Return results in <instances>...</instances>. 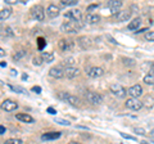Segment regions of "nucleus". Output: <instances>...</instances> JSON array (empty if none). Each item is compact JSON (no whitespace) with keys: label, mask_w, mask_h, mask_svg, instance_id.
<instances>
[{"label":"nucleus","mask_w":154,"mask_h":144,"mask_svg":"<svg viewBox=\"0 0 154 144\" xmlns=\"http://www.w3.org/2000/svg\"><path fill=\"white\" fill-rule=\"evenodd\" d=\"M58 97H59L63 102L66 103H68L71 105H73V107H77V105L80 104V99L75 97V95H72V94H68V93H59L58 94Z\"/></svg>","instance_id":"f257e3e1"},{"label":"nucleus","mask_w":154,"mask_h":144,"mask_svg":"<svg viewBox=\"0 0 154 144\" xmlns=\"http://www.w3.org/2000/svg\"><path fill=\"white\" fill-rule=\"evenodd\" d=\"M110 93L114 94L116 97H118V98H125L126 94H127V90L125 89L122 85L113 84V85H110Z\"/></svg>","instance_id":"f03ea898"},{"label":"nucleus","mask_w":154,"mask_h":144,"mask_svg":"<svg viewBox=\"0 0 154 144\" xmlns=\"http://www.w3.org/2000/svg\"><path fill=\"white\" fill-rule=\"evenodd\" d=\"M81 27V22H64L60 26V30L63 32H76V30Z\"/></svg>","instance_id":"7ed1b4c3"},{"label":"nucleus","mask_w":154,"mask_h":144,"mask_svg":"<svg viewBox=\"0 0 154 144\" xmlns=\"http://www.w3.org/2000/svg\"><path fill=\"white\" fill-rule=\"evenodd\" d=\"M86 99L91 104H102L103 103V97L95 92H89L86 94Z\"/></svg>","instance_id":"20e7f679"},{"label":"nucleus","mask_w":154,"mask_h":144,"mask_svg":"<svg viewBox=\"0 0 154 144\" xmlns=\"http://www.w3.org/2000/svg\"><path fill=\"white\" fill-rule=\"evenodd\" d=\"M64 17L67 20H71L72 22H81V18H82V13H81L79 9H72L68 13L64 14Z\"/></svg>","instance_id":"39448f33"},{"label":"nucleus","mask_w":154,"mask_h":144,"mask_svg":"<svg viewBox=\"0 0 154 144\" xmlns=\"http://www.w3.org/2000/svg\"><path fill=\"white\" fill-rule=\"evenodd\" d=\"M32 17L35 18L36 21H44L45 18V11L44 8H42L41 5H35L32 8Z\"/></svg>","instance_id":"423d86ee"},{"label":"nucleus","mask_w":154,"mask_h":144,"mask_svg":"<svg viewBox=\"0 0 154 144\" xmlns=\"http://www.w3.org/2000/svg\"><path fill=\"white\" fill-rule=\"evenodd\" d=\"M126 107L128 109H132V111H139V109H141V107H143V102H140V100L136 98H130L126 102Z\"/></svg>","instance_id":"0eeeda50"},{"label":"nucleus","mask_w":154,"mask_h":144,"mask_svg":"<svg viewBox=\"0 0 154 144\" xmlns=\"http://www.w3.org/2000/svg\"><path fill=\"white\" fill-rule=\"evenodd\" d=\"M2 108L7 112H13L18 108V104H17V102H14V100H12V99H5L2 103Z\"/></svg>","instance_id":"6e6552de"},{"label":"nucleus","mask_w":154,"mask_h":144,"mask_svg":"<svg viewBox=\"0 0 154 144\" xmlns=\"http://www.w3.org/2000/svg\"><path fill=\"white\" fill-rule=\"evenodd\" d=\"M49 75L54 79H62L64 76V70L62 68V66H54L49 70Z\"/></svg>","instance_id":"1a4fd4ad"},{"label":"nucleus","mask_w":154,"mask_h":144,"mask_svg":"<svg viewBox=\"0 0 154 144\" xmlns=\"http://www.w3.org/2000/svg\"><path fill=\"white\" fill-rule=\"evenodd\" d=\"M108 8L110 9L112 14H118L119 9L122 8V2H119V0H110V2H108Z\"/></svg>","instance_id":"9d476101"},{"label":"nucleus","mask_w":154,"mask_h":144,"mask_svg":"<svg viewBox=\"0 0 154 144\" xmlns=\"http://www.w3.org/2000/svg\"><path fill=\"white\" fill-rule=\"evenodd\" d=\"M128 95L131 98H136V99H139V97L143 94V88H141V85H134V86H131V88L128 89Z\"/></svg>","instance_id":"9b49d317"},{"label":"nucleus","mask_w":154,"mask_h":144,"mask_svg":"<svg viewBox=\"0 0 154 144\" xmlns=\"http://www.w3.org/2000/svg\"><path fill=\"white\" fill-rule=\"evenodd\" d=\"M88 75H89V77H91V79L100 77V76L104 75V70L102 68V67H91V68L88 71Z\"/></svg>","instance_id":"f8f14e48"},{"label":"nucleus","mask_w":154,"mask_h":144,"mask_svg":"<svg viewBox=\"0 0 154 144\" xmlns=\"http://www.w3.org/2000/svg\"><path fill=\"white\" fill-rule=\"evenodd\" d=\"M62 135V133L59 131H51V133H45L41 135V140L42 142H48V140H55V139H59Z\"/></svg>","instance_id":"ddd939ff"},{"label":"nucleus","mask_w":154,"mask_h":144,"mask_svg":"<svg viewBox=\"0 0 154 144\" xmlns=\"http://www.w3.org/2000/svg\"><path fill=\"white\" fill-rule=\"evenodd\" d=\"M79 74H80V71L76 67H67L64 70V76L67 79H75L79 76Z\"/></svg>","instance_id":"4468645a"},{"label":"nucleus","mask_w":154,"mask_h":144,"mask_svg":"<svg viewBox=\"0 0 154 144\" xmlns=\"http://www.w3.org/2000/svg\"><path fill=\"white\" fill-rule=\"evenodd\" d=\"M59 12H60V9L58 8L55 4H50V5L48 7V9H46V14L50 18H57L58 16H59Z\"/></svg>","instance_id":"2eb2a0df"},{"label":"nucleus","mask_w":154,"mask_h":144,"mask_svg":"<svg viewBox=\"0 0 154 144\" xmlns=\"http://www.w3.org/2000/svg\"><path fill=\"white\" fill-rule=\"evenodd\" d=\"M79 42H80L81 48H84V49H89V48H91V45H93V40H91L90 37H88V36L80 37Z\"/></svg>","instance_id":"dca6fc26"},{"label":"nucleus","mask_w":154,"mask_h":144,"mask_svg":"<svg viewBox=\"0 0 154 144\" xmlns=\"http://www.w3.org/2000/svg\"><path fill=\"white\" fill-rule=\"evenodd\" d=\"M58 46H59V49L60 50H63V52H67V50H71L72 49V46H73V42L72 41H67L64 39H62L59 41V44H58Z\"/></svg>","instance_id":"f3484780"},{"label":"nucleus","mask_w":154,"mask_h":144,"mask_svg":"<svg viewBox=\"0 0 154 144\" xmlns=\"http://www.w3.org/2000/svg\"><path fill=\"white\" fill-rule=\"evenodd\" d=\"M130 17H131V12H130V11H119V13L117 14L118 21H121V22L128 21Z\"/></svg>","instance_id":"a211bd4d"},{"label":"nucleus","mask_w":154,"mask_h":144,"mask_svg":"<svg viewBox=\"0 0 154 144\" xmlns=\"http://www.w3.org/2000/svg\"><path fill=\"white\" fill-rule=\"evenodd\" d=\"M16 118L19 120V121H22V122H33V118L27 113H17Z\"/></svg>","instance_id":"6ab92c4d"},{"label":"nucleus","mask_w":154,"mask_h":144,"mask_svg":"<svg viewBox=\"0 0 154 144\" xmlns=\"http://www.w3.org/2000/svg\"><path fill=\"white\" fill-rule=\"evenodd\" d=\"M140 25H141L140 18H135V20H132L131 22L128 23V30H131V31L139 30V27H140Z\"/></svg>","instance_id":"aec40b11"},{"label":"nucleus","mask_w":154,"mask_h":144,"mask_svg":"<svg viewBox=\"0 0 154 144\" xmlns=\"http://www.w3.org/2000/svg\"><path fill=\"white\" fill-rule=\"evenodd\" d=\"M12 14V9L11 8H5V9H2L0 11V21H5L11 17Z\"/></svg>","instance_id":"412c9836"},{"label":"nucleus","mask_w":154,"mask_h":144,"mask_svg":"<svg viewBox=\"0 0 154 144\" xmlns=\"http://www.w3.org/2000/svg\"><path fill=\"white\" fill-rule=\"evenodd\" d=\"M100 21V17L98 14H88V17H86V22L88 23H91V25H95V23H98Z\"/></svg>","instance_id":"4be33fe9"},{"label":"nucleus","mask_w":154,"mask_h":144,"mask_svg":"<svg viewBox=\"0 0 154 144\" xmlns=\"http://www.w3.org/2000/svg\"><path fill=\"white\" fill-rule=\"evenodd\" d=\"M144 83L148 85H154V72H149L144 76Z\"/></svg>","instance_id":"5701e85b"},{"label":"nucleus","mask_w":154,"mask_h":144,"mask_svg":"<svg viewBox=\"0 0 154 144\" xmlns=\"http://www.w3.org/2000/svg\"><path fill=\"white\" fill-rule=\"evenodd\" d=\"M42 59H44V62H46V63H50V62L54 61V54L53 53H42Z\"/></svg>","instance_id":"b1692460"},{"label":"nucleus","mask_w":154,"mask_h":144,"mask_svg":"<svg viewBox=\"0 0 154 144\" xmlns=\"http://www.w3.org/2000/svg\"><path fill=\"white\" fill-rule=\"evenodd\" d=\"M9 88H11L13 92H16V93H19V94H25L26 93V90L21 88V86H13V85H9Z\"/></svg>","instance_id":"393cba45"},{"label":"nucleus","mask_w":154,"mask_h":144,"mask_svg":"<svg viewBox=\"0 0 154 144\" xmlns=\"http://www.w3.org/2000/svg\"><path fill=\"white\" fill-rule=\"evenodd\" d=\"M60 3H62V5L71 7V5H76L79 2H77V0H60Z\"/></svg>","instance_id":"a878e982"},{"label":"nucleus","mask_w":154,"mask_h":144,"mask_svg":"<svg viewBox=\"0 0 154 144\" xmlns=\"http://www.w3.org/2000/svg\"><path fill=\"white\" fill-rule=\"evenodd\" d=\"M4 144H22V140L18 138H12V139H8V140H5V143Z\"/></svg>","instance_id":"bb28decb"},{"label":"nucleus","mask_w":154,"mask_h":144,"mask_svg":"<svg viewBox=\"0 0 154 144\" xmlns=\"http://www.w3.org/2000/svg\"><path fill=\"white\" fill-rule=\"evenodd\" d=\"M32 62H33V64L35 66H40V64L44 63V59H42V57H35Z\"/></svg>","instance_id":"cd10ccee"},{"label":"nucleus","mask_w":154,"mask_h":144,"mask_svg":"<svg viewBox=\"0 0 154 144\" xmlns=\"http://www.w3.org/2000/svg\"><path fill=\"white\" fill-rule=\"evenodd\" d=\"M145 39L148 41H153L154 42V31H149L145 33Z\"/></svg>","instance_id":"c85d7f7f"},{"label":"nucleus","mask_w":154,"mask_h":144,"mask_svg":"<svg viewBox=\"0 0 154 144\" xmlns=\"http://www.w3.org/2000/svg\"><path fill=\"white\" fill-rule=\"evenodd\" d=\"M134 133L137 134V135H145V130L143 127H135L134 129Z\"/></svg>","instance_id":"c756f323"},{"label":"nucleus","mask_w":154,"mask_h":144,"mask_svg":"<svg viewBox=\"0 0 154 144\" xmlns=\"http://www.w3.org/2000/svg\"><path fill=\"white\" fill-rule=\"evenodd\" d=\"M25 55H26V52H25V50H21V52H18V53H17V54H16V55H14V57H13V58H14V59H16V61H18V59H21V58H22V57H25Z\"/></svg>","instance_id":"7c9ffc66"},{"label":"nucleus","mask_w":154,"mask_h":144,"mask_svg":"<svg viewBox=\"0 0 154 144\" xmlns=\"http://www.w3.org/2000/svg\"><path fill=\"white\" fill-rule=\"evenodd\" d=\"M45 44H46L45 40L42 39V37H38V49L42 50V49H44V46H45Z\"/></svg>","instance_id":"2f4dec72"},{"label":"nucleus","mask_w":154,"mask_h":144,"mask_svg":"<svg viewBox=\"0 0 154 144\" xmlns=\"http://www.w3.org/2000/svg\"><path fill=\"white\" fill-rule=\"evenodd\" d=\"M54 121L57 124H60V125H69V122L67 120H63V118H54Z\"/></svg>","instance_id":"473e14b6"},{"label":"nucleus","mask_w":154,"mask_h":144,"mask_svg":"<svg viewBox=\"0 0 154 144\" xmlns=\"http://www.w3.org/2000/svg\"><path fill=\"white\" fill-rule=\"evenodd\" d=\"M46 111H48V112H49L50 114H57V111H55V109H54V108H53V107H49V108H48V109H46Z\"/></svg>","instance_id":"72a5a7b5"},{"label":"nucleus","mask_w":154,"mask_h":144,"mask_svg":"<svg viewBox=\"0 0 154 144\" xmlns=\"http://www.w3.org/2000/svg\"><path fill=\"white\" fill-rule=\"evenodd\" d=\"M119 135H122L123 138H126V139H131V140H135V138H134V136H130V135H127V134H125V133H121Z\"/></svg>","instance_id":"f704fd0d"},{"label":"nucleus","mask_w":154,"mask_h":144,"mask_svg":"<svg viewBox=\"0 0 154 144\" xmlns=\"http://www.w3.org/2000/svg\"><path fill=\"white\" fill-rule=\"evenodd\" d=\"M32 92H35V93H41V88H40V86H33V88H32Z\"/></svg>","instance_id":"c9c22d12"},{"label":"nucleus","mask_w":154,"mask_h":144,"mask_svg":"<svg viewBox=\"0 0 154 144\" xmlns=\"http://www.w3.org/2000/svg\"><path fill=\"white\" fill-rule=\"evenodd\" d=\"M96 7H98V5H96V4H93V5H90V7L88 8V12H90V11H93V9H94V8H96Z\"/></svg>","instance_id":"e433bc0d"},{"label":"nucleus","mask_w":154,"mask_h":144,"mask_svg":"<svg viewBox=\"0 0 154 144\" xmlns=\"http://www.w3.org/2000/svg\"><path fill=\"white\" fill-rule=\"evenodd\" d=\"M4 55H5V50L0 48V57H4Z\"/></svg>","instance_id":"4c0bfd02"},{"label":"nucleus","mask_w":154,"mask_h":144,"mask_svg":"<svg viewBox=\"0 0 154 144\" xmlns=\"http://www.w3.org/2000/svg\"><path fill=\"white\" fill-rule=\"evenodd\" d=\"M148 28H141V30H137V33H141V32H146Z\"/></svg>","instance_id":"58836bf2"},{"label":"nucleus","mask_w":154,"mask_h":144,"mask_svg":"<svg viewBox=\"0 0 154 144\" xmlns=\"http://www.w3.org/2000/svg\"><path fill=\"white\" fill-rule=\"evenodd\" d=\"M5 133V127L4 126H0V134H4Z\"/></svg>","instance_id":"ea45409f"},{"label":"nucleus","mask_w":154,"mask_h":144,"mask_svg":"<svg viewBox=\"0 0 154 144\" xmlns=\"http://www.w3.org/2000/svg\"><path fill=\"white\" fill-rule=\"evenodd\" d=\"M0 67H7V63L4 61H2V62H0Z\"/></svg>","instance_id":"a19ab883"},{"label":"nucleus","mask_w":154,"mask_h":144,"mask_svg":"<svg viewBox=\"0 0 154 144\" xmlns=\"http://www.w3.org/2000/svg\"><path fill=\"white\" fill-rule=\"evenodd\" d=\"M150 70H152V72H154V62L150 63Z\"/></svg>","instance_id":"79ce46f5"},{"label":"nucleus","mask_w":154,"mask_h":144,"mask_svg":"<svg viewBox=\"0 0 154 144\" xmlns=\"http://www.w3.org/2000/svg\"><path fill=\"white\" fill-rule=\"evenodd\" d=\"M27 79H28L27 75H23V76H22V80H27Z\"/></svg>","instance_id":"37998d69"},{"label":"nucleus","mask_w":154,"mask_h":144,"mask_svg":"<svg viewBox=\"0 0 154 144\" xmlns=\"http://www.w3.org/2000/svg\"><path fill=\"white\" fill-rule=\"evenodd\" d=\"M150 136H153V138H154V130H153V131L150 133Z\"/></svg>","instance_id":"c03bdc74"},{"label":"nucleus","mask_w":154,"mask_h":144,"mask_svg":"<svg viewBox=\"0 0 154 144\" xmlns=\"http://www.w3.org/2000/svg\"><path fill=\"white\" fill-rule=\"evenodd\" d=\"M69 144H80V143H77V142H71Z\"/></svg>","instance_id":"a18cd8bd"},{"label":"nucleus","mask_w":154,"mask_h":144,"mask_svg":"<svg viewBox=\"0 0 154 144\" xmlns=\"http://www.w3.org/2000/svg\"><path fill=\"white\" fill-rule=\"evenodd\" d=\"M0 85H4V83H3V81H2V80H0Z\"/></svg>","instance_id":"49530a36"}]
</instances>
